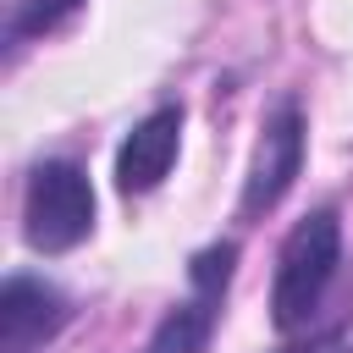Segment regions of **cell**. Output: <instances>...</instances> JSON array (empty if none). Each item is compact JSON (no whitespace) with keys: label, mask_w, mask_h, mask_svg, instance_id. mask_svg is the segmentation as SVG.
<instances>
[{"label":"cell","mask_w":353,"mask_h":353,"mask_svg":"<svg viewBox=\"0 0 353 353\" xmlns=\"http://www.w3.org/2000/svg\"><path fill=\"white\" fill-rule=\"evenodd\" d=\"M336 265H342V215H336V204H320L281 243L276 287H270L276 331H303L320 314V303H325V292L336 281Z\"/></svg>","instance_id":"obj_1"},{"label":"cell","mask_w":353,"mask_h":353,"mask_svg":"<svg viewBox=\"0 0 353 353\" xmlns=\"http://www.w3.org/2000/svg\"><path fill=\"white\" fill-rule=\"evenodd\" d=\"M94 232V188L77 160H44L22 193V237L39 254H66Z\"/></svg>","instance_id":"obj_2"},{"label":"cell","mask_w":353,"mask_h":353,"mask_svg":"<svg viewBox=\"0 0 353 353\" xmlns=\"http://www.w3.org/2000/svg\"><path fill=\"white\" fill-rule=\"evenodd\" d=\"M303 149H309L303 110H298V99H281L259 127V149H254V165H248V182H243V199H237L243 221H254V215H265L287 199V188L303 171Z\"/></svg>","instance_id":"obj_3"},{"label":"cell","mask_w":353,"mask_h":353,"mask_svg":"<svg viewBox=\"0 0 353 353\" xmlns=\"http://www.w3.org/2000/svg\"><path fill=\"white\" fill-rule=\"evenodd\" d=\"M232 270H237V243H210L193 254V298L176 303L160 331L149 336V353H204L210 347V331L221 320V303H226V287H232Z\"/></svg>","instance_id":"obj_4"},{"label":"cell","mask_w":353,"mask_h":353,"mask_svg":"<svg viewBox=\"0 0 353 353\" xmlns=\"http://www.w3.org/2000/svg\"><path fill=\"white\" fill-rule=\"evenodd\" d=\"M72 320V303L61 287L39 276H6L0 287V353H39L44 342L61 336Z\"/></svg>","instance_id":"obj_5"},{"label":"cell","mask_w":353,"mask_h":353,"mask_svg":"<svg viewBox=\"0 0 353 353\" xmlns=\"http://www.w3.org/2000/svg\"><path fill=\"white\" fill-rule=\"evenodd\" d=\"M182 149V105H160L149 110L116 149V188L121 193H149L165 182V171L176 165Z\"/></svg>","instance_id":"obj_6"},{"label":"cell","mask_w":353,"mask_h":353,"mask_svg":"<svg viewBox=\"0 0 353 353\" xmlns=\"http://www.w3.org/2000/svg\"><path fill=\"white\" fill-rule=\"evenodd\" d=\"M83 0H17L11 22H6V44H28V39H44L55 33L66 17H77Z\"/></svg>","instance_id":"obj_7"},{"label":"cell","mask_w":353,"mask_h":353,"mask_svg":"<svg viewBox=\"0 0 353 353\" xmlns=\"http://www.w3.org/2000/svg\"><path fill=\"white\" fill-rule=\"evenodd\" d=\"M325 353H331V347H325ZM336 353H353V347H336Z\"/></svg>","instance_id":"obj_8"}]
</instances>
